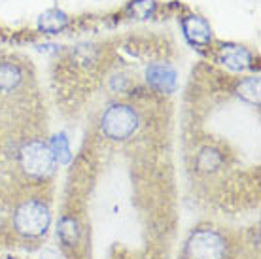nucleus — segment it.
Returning a JSON list of instances; mask_svg holds the SVG:
<instances>
[{
	"label": "nucleus",
	"mask_w": 261,
	"mask_h": 259,
	"mask_svg": "<svg viewBox=\"0 0 261 259\" xmlns=\"http://www.w3.org/2000/svg\"><path fill=\"white\" fill-rule=\"evenodd\" d=\"M59 235L66 244H74L76 242V239H78V225H76L74 218L66 216V218H63L59 221Z\"/></svg>",
	"instance_id": "obj_12"
},
{
	"label": "nucleus",
	"mask_w": 261,
	"mask_h": 259,
	"mask_svg": "<svg viewBox=\"0 0 261 259\" xmlns=\"http://www.w3.org/2000/svg\"><path fill=\"white\" fill-rule=\"evenodd\" d=\"M51 153H53V159L55 161H59L61 165H66V163L70 161V146H68V138H66L65 133H59V135H55L51 138Z\"/></svg>",
	"instance_id": "obj_10"
},
{
	"label": "nucleus",
	"mask_w": 261,
	"mask_h": 259,
	"mask_svg": "<svg viewBox=\"0 0 261 259\" xmlns=\"http://www.w3.org/2000/svg\"><path fill=\"white\" fill-rule=\"evenodd\" d=\"M21 82L19 68L12 63H4L0 65V93H8V91L15 89Z\"/></svg>",
	"instance_id": "obj_9"
},
{
	"label": "nucleus",
	"mask_w": 261,
	"mask_h": 259,
	"mask_svg": "<svg viewBox=\"0 0 261 259\" xmlns=\"http://www.w3.org/2000/svg\"><path fill=\"white\" fill-rule=\"evenodd\" d=\"M239 97L248 100L252 104H259V78H246L242 80L237 87Z\"/></svg>",
	"instance_id": "obj_11"
},
{
	"label": "nucleus",
	"mask_w": 261,
	"mask_h": 259,
	"mask_svg": "<svg viewBox=\"0 0 261 259\" xmlns=\"http://www.w3.org/2000/svg\"><path fill=\"white\" fill-rule=\"evenodd\" d=\"M220 163H222V157L218 156V151L214 149H202V153L199 156V167L204 170L218 169Z\"/></svg>",
	"instance_id": "obj_14"
},
{
	"label": "nucleus",
	"mask_w": 261,
	"mask_h": 259,
	"mask_svg": "<svg viewBox=\"0 0 261 259\" xmlns=\"http://www.w3.org/2000/svg\"><path fill=\"white\" fill-rule=\"evenodd\" d=\"M146 80L161 93H172L176 89V70L169 65H151L146 70Z\"/></svg>",
	"instance_id": "obj_5"
},
{
	"label": "nucleus",
	"mask_w": 261,
	"mask_h": 259,
	"mask_svg": "<svg viewBox=\"0 0 261 259\" xmlns=\"http://www.w3.org/2000/svg\"><path fill=\"white\" fill-rule=\"evenodd\" d=\"M153 10H155V2L153 0H135L129 6V12H133L135 17H140V19L150 17Z\"/></svg>",
	"instance_id": "obj_13"
},
{
	"label": "nucleus",
	"mask_w": 261,
	"mask_h": 259,
	"mask_svg": "<svg viewBox=\"0 0 261 259\" xmlns=\"http://www.w3.org/2000/svg\"><path fill=\"white\" fill-rule=\"evenodd\" d=\"M66 25H68V17H66V13L61 12V10H57V8L47 10V12H44L38 17V29L40 31H44V33H47V34L61 33Z\"/></svg>",
	"instance_id": "obj_8"
},
{
	"label": "nucleus",
	"mask_w": 261,
	"mask_h": 259,
	"mask_svg": "<svg viewBox=\"0 0 261 259\" xmlns=\"http://www.w3.org/2000/svg\"><path fill=\"white\" fill-rule=\"evenodd\" d=\"M182 27H184L186 38L190 40L191 44H195V45H208L210 44V40H212V31H210V25L202 19V17L190 15V17L184 19Z\"/></svg>",
	"instance_id": "obj_7"
},
{
	"label": "nucleus",
	"mask_w": 261,
	"mask_h": 259,
	"mask_svg": "<svg viewBox=\"0 0 261 259\" xmlns=\"http://www.w3.org/2000/svg\"><path fill=\"white\" fill-rule=\"evenodd\" d=\"M186 252L190 259H222L225 255V240L216 231L204 229L191 237Z\"/></svg>",
	"instance_id": "obj_4"
},
{
	"label": "nucleus",
	"mask_w": 261,
	"mask_h": 259,
	"mask_svg": "<svg viewBox=\"0 0 261 259\" xmlns=\"http://www.w3.org/2000/svg\"><path fill=\"white\" fill-rule=\"evenodd\" d=\"M218 59H220L222 65H225L231 70H246L252 65V55H250L248 49L233 44L222 45V49L218 53Z\"/></svg>",
	"instance_id": "obj_6"
},
{
	"label": "nucleus",
	"mask_w": 261,
	"mask_h": 259,
	"mask_svg": "<svg viewBox=\"0 0 261 259\" xmlns=\"http://www.w3.org/2000/svg\"><path fill=\"white\" fill-rule=\"evenodd\" d=\"M42 259H59V257H57L55 253H51V252H46V253H44V257H42Z\"/></svg>",
	"instance_id": "obj_15"
},
{
	"label": "nucleus",
	"mask_w": 261,
	"mask_h": 259,
	"mask_svg": "<svg viewBox=\"0 0 261 259\" xmlns=\"http://www.w3.org/2000/svg\"><path fill=\"white\" fill-rule=\"evenodd\" d=\"M53 165H55V159H53L51 149L44 142L34 140L21 149V167L25 169L27 174L34 178L47 176L53 170Z\"/></svg>",
	"instance_id": "obj_3"
},
{
	"label": "nucleus",
	"mask_w": 261,
	"mask_h": 259,
	"mask_svg": "<svg viewBox=\"0 0 261 259\" xmlns=\"http://www.w3.org/2000/svg\"><path fill=\"white\" fill-rule=\"evenodd\" d=\"M49 210L44 202L27 201L23 202L15 212V227L21 235L27 237H40L49 227Z\"/></svg>",
	"instance_id": "obj_2"
},
{
	"label": "nucleus",
	"mask_w": 261,
	"mask_h": 259,
	"mask_svg": "<svg viewBox=\"0 0 261 259\" xmlns=\"http://www.w3.org/2000/svg\"><path fill=\"white\" fill-rule=\"evenodd\" d=\"M100 127L106 136H110L114 140H123L137 131L138 116L137 112L125 104H114L105 112V116L100 119Z\"/></svg>",
	"instance_id": "obj_1"
}]
</instances>
